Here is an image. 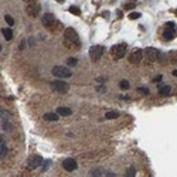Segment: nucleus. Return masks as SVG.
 <instances>
[{
  "label": "nucleus",
  "instance_id": "obj_24",
  "mask_svg": "<svg viewBox=\"0 0 177 177\" xmlns=\"http://www.w3.org/2000/svg\"><path fill=\"white\" fill-rule=\"evenodd\" d=\"M4 20H6V23H7L9 26H13V24H14L13 17H11V16H9V14H7V16H4Z\"/></svg>",
  "mask_w": 177,
  "mask_h": 177
},
{
  "label": "nucleus",
  "instance_id": "obj_16",
  "mask_svg": "<svg viewBox=\"0 0 177 177\" xmlns=\"http://www.w3.org/2000/svg\"><path fill=\"white\" fill-rule=\"evenodd\" d=\"M1 34H3V37L9 41V40H11V38H13V30H11L10 27H6V29H3V30H1Z\"/></svg>",
  "mask_w": 177,
  "mask_h": 177
},
{
  "label": "nucleus",
  "instance_id": "obj_21",
  "mask_svg": "<svg viewBox=\"0 0 177 177\" xmlns=\"http://www.w3.org/2000/svg\"><path fill=\"white\" fill-rule=\"evenodd\" d=\"M68 10H70V13H72L74 16H79V14H81V10H79V7H77V6H71Z\"/></svg>",
  "mask_w": 177,
  "mask_h": 177
},
{
  "label": "nucleus",
  "instance_id": "obj_28",
  "mask_svg": "<svg viewBox=\"0 0 177 177\" xmlns=\"http://www.w3.org/2000/svg\"><path fill=\"white\" fill-rule=\"evenodd\" d=\"M50 166H51V162H50V160H45V162L43 163V172H45Z\"/></svg>",
  "mask_w": 177,
  "mask_h": 177
},
{
  "label": "nucleus",
  "instance_id": "obj_14",
  "mask_svg": "<svg viewBox=\"0 0 177 177\" xmlns=\"http://www.w3.org/2000/svg\"><path fill=\"white\" fill-rule=\"evenodd\" d=\"M57 113L60 116H70L71 113H72V110H71L70 108H67V106H58L57 108Z\"/></svg>",
  "mask_w": 177,
  "mask_h": 177
},
{
  "label": "nucleus",
  "instance_id": "obj_25",
  "mask_svg": "<svg viewBox=\"0 0 177 177\" xmlns=\"http://www.w3.org/2000/svg\"><path fill=\"white\" fill-rule=\"evenodd\" d=\"M140 16H142L140 13H136V11H132V13L129 14V19H130V20H136V19H139Z\"/></svg>",
  "mask_w": 177,
  "mask_h": 177
},
{
  "label": "nucleus",
  "instance_id": "obj_11",
  "mask_svg": "<svg viewBox=\"0 0 177 177\" xmlns=\"http://www.w3.org/2000/svg\"><path fill=\"white\" fill-rule=\"evenodd\" d=\"M43 163H44V160H43L40 156H33V157L29 160V169L34 170V169H37V167H40Z\"/></svg>",
  "mask_w": 177,
  "mask_h": 177
},
{
  "label": "nucleus",
  "instance_id": "obj_18",
  "mask_svg": "<svg viewBox=\"0 0 177 177\" xmlns=\"http://www.w3.org/2000/svg\"><path fill=\"white\" fill-rule=\"evenodd\" d=\"M135 7H136V0H128V1L125 3V6H123L125 10H132V9H135Z\"/></svg>",
  "mask_w": 177,
  "mask_h": 177
},
{
  "label": "nucleus",
  "instance_id": "obj_12",
  "mask_svg": "<svg viewBox=\"0 0 177 177\" xmlns=\"http://www.w3.org/2000/svg\"><path fill=\"white\" fill-rule=\"evenodd\" d=\"M77 162L74 160V159H65L64 162H63V167L67 170V172H74V170H77Z\"/></svg>",
  "mask_w": 177,
  "mask_h": 177
},
{
  "label": "nucleus",
  "instance_id": "obj_4",
  "mask_svg": "<svg viewBox=\"0 0 177 177\" xmlns=\"http://www.w3.org/2000/svg\"><path fill=\"white\" fill-rule=\"evenodd\" d=\"M53 75L54 77H57V78H70L71 75H72V72H71L70 68H67V67H64V65H55L53 70Z\"/></svg>",
  "mask_w": 177,
  "mask_h": 177
},
{
  "label": "nucleus",
  "instance_id": "obj_26",
  "mask_svg": "<svg viewBox=\"0 0 177 177\" xmlns=\"http://www.w3.org/2000/svg\"><path fill=\"white\" fill-rule=\"evenodd\" d=\"M136 174V170L133 169V167H129L128 170H126V176H129V177H133Z\"/></svg>",
  "mask_w": 177,
  "mask_h": 177
},
{
  "label": "nucleus",
  "instance_id": "obj_19",
  "mask_svg": "<svg viewBox=\"0 0 177 177\" xmlns=\"http://www.w3.org/2000/svg\"><path fill=\"white\" fill-rule=\"evenodd\" d=\"M118 116H119V112H116V110H110V112L105 113V119H116Z\"/></svg>",
  "mask_w": 177,
  "mask_h": 177
},
{
  "label": "nucleus",
  "instance_id": "obj_1",
  "mask_svg": "<svg viewBox=\"0 0 177 177\" xmlns=\"http://www.w3.org/2000/svg\"><path fill=\"white\" fill-rule=\"evenodd\" d=\"M64 44L68 47V48H75V50H78L79 48V45H81V43H79V37L77 34V31L72 29V27H68V29H65V31H64Z\"/></svg>",
  "mask_w": 177,
  "mask_h": 177
},
{
  "label": "nucleus",
  "instance_id": "obj_3",
  "mask_svg": "<svg viewBox=\"0 0 177 177\" xmlns=\"http://www.w3.org/2000/svg\"><path fill=\"white\" fill-rule=\"evenodd\" d=\"M126 50H128V47H126V44H123V43L113 45L112 50H110L112 58H113V60H120V58H123L125 54H126Z\"/></svg>",
  "mask_w": 177,
  "mask_h": 177
},
{
  "label": "nucleus",
  "instance_id": "obj_20",
  "mask_svg": "<svg viewBox=\"0 0 177 177\" xmlns=\"http://www.w3.org/2000/svg\"><path fill=\"white\" fill-rule=\"evenodd\" d=\"M6 153H7V146H6L4 140L1 139V142H0V156L3 157V156H6Z\"/></svg>",
  "mask_w": 177,
  "mask_h": 177
},
{
  "label": "nucleus",
  "instance_id": "obj_30",
  "mask_svg": "<svg viewBox=\"0 0 177 177\" xmlns=\"http://www.w3.org/2000/svg\"><path fill=\"white\" fill-rule=\"evenodd\" d=\"M154 82H159V81H162V75H159V77H156L154 79H153Z\"/></svg>",
  "mask_w": 177,
  "mask_h": 177
},
{
  "label": "nucleus",
  "instance_id": "obj_5",
  "mask_svg": "<svg viewBox=\"0 0 177 177\" xmlns=\"http://www.w3.org/2000/svg\"><path fill=\"white\" fill-rule=\"evenodd\" d=\"M176 33H177V30H176L174 23H172V21L166 23V27H164V30H163V37H164V40H167V41H169V40H173Z\"/></svg>",
  "mask_w": 177,
  "mask_h": 177
},
{
  "label": "nucleus",
  "instance_id": "obj_6",
  "mask_svg": "<svg viewBox=\"0 0 177 177\" xmlns=\"http://www.w3.org/2000/svg\"><path fill=\"white\" fill-rule=\"evenodd\" d=\"M41 21H43V24H44L47 29H53L54 26H60V23L55 20L54 14H51V13L44 14V16H43V19H41Z\"/></svg>",
  "mask_w": 177,
  "mask_h": 177
},
{
  "label": "nucleus",
  "instance_id": "obj_13",
  "mask_svg": "<svg viewBox=\"0 0 177 177\" xmlns=\"http://www.w3.org/2000/svg\"><path fill=\"white\" fill-rule=\"evenodd\" d=\"M9 122H10V113L7 110H1V129L9 130Z\"/></svg>",
  "mask_w": 177,
  "mask_h": 177
},
{
  "label": "nucleus",
  "instance_id": "obj_9",
  "mask_svg": "<svg viewBox=\"0 0 177 177\" xmlns=\"http://www.w3.org/2000/svg\"><path fill=\"white\" fill-rule=\"evenodd\" d=\"M144 55H146V58H147L149 61L154 63V61H157V60L160 58V51L156 50V48H153V47H149V48L144 50Z\"/></svg>",
  "mask_w": 177,
  "mask_h": 177
},
{
  "label": "nucleus",
  "instance_id": "obj_29",
  "mask_svg": "<svg viewBox=\"0 0 177 177\" xmlns=\"http://www.w3.org/2000/svg\"><path fill=\"white\" fill-rule=\"evenodd\" d=\"M138 91L142 92V94H144V95H147V94H149V89H147V88H138Z\"/></svg>",
  "mask_w": 177,
  "mask_h": 177
},
{
  "label": "nucleus",
  "instance_id": "obj_32",
  "mask_svg": "<svg viewBox=\"0 0 177 177\" xmlns=\"http://www.w3.org/2000/svg\"><path fill=\"white\" fill-rule=\"evenodd\" d=\"M26 3H33V1H37V0H24Z\"/></svg>",
  "mask_w": 177,
  "mask_h": 177
},
{
  "label": "nucleus",
  "instance_id": "obj_33",
  "mask_svg": "<svg viewBox=\"0 0 177 177\" xmlns=\"http://www.w3.org/2000/svg\"><path fill=\"white\" fill-rule=\"evenodd\" d=\"M173 75H174V77H177V70L173 71Z\"/></svg>",
  "mask_w": 177,
  "mask_h": 177
},
{
  "label": "nucleus",
  "instance_id": "obj_15",
  "mask_svg": "<svg viewBox=\"0 0 177 177\" xmlns=\"http://www.w3.org/2000/svg\"><path fill=\"white\" fill-rule=\"evenodd\" d=\"M170 91H172V88H170L169 85H162V84H159V94H160V95L167 96V95H170Z\"/></svg>",
  "mask_w": 177,
  "mask_h": 177
},
{
  "label": "nucleus",
  "instance_id": "obj_2",
  "mask_svg": "<svg viewBox=\"0 0 177 177\" xmlns=\"http://www.w3.org/2000/svg\"><path fill=\"white\" fill-rule=\"evenodd\" d=\"M51 88H53L55 92H58V94H67V92L70 91V85H68L65 81H63L61 78L53 81V82H51Z\"/></svg>",
  "mask_w": 177,
  "mask_h": 177
},
{
  "label": "nucleus",
  "instance_id": "obj_31",
  "mask_svg": "<svg viewBox=\"0 0 177 177\" xmlns=\"http://www.w3.org/2000/svg\"><path fill=\"white\" fill-rule=\"evenodd\" d=\"M102 16H104L105 19H108V17H109V13H108V11H105V13H102Z\"/></svg>",
  "mask_w": 177,
  "mask_h": 177
},
{
  "label": "nucleus",
  "instance_id": "obj_7",
  "mask_svg": "<svg viewBox=\"0 0 177 177\" xmlns=\"http://www.w3.org/2000/svg\"><path fill=\"white\" fill-rule=\"evenodd\" d=\"M104 54V47L102 45H92L89 48V57L92 61H98Z\"/></svg>",
  "mask_w": 177,
  "mask_h": 177
},
{
  "label": "nucleus",
  "instance_id": "obj_34",
  "mask_svg": "<svg viewBox=\"0 0 177 177\" xmlns=\"http://www.w3.org/2000/svg\"><path fill=\"white\" fill-rule=\"evenodd\" d=\"M57 1H64V0H57Z\"/></svg>",
  "mask_w": 177,
  "mask_h": 177
},
{
  "label": "nucleus",
  "instance_id": "obj_35",
  "mask_svg": "<svg viewBox=\"0 0 177 177\" xmlns=\"http://www.w3.org/2000/svg\"><path fill=\"white\" fill-rule=\"evenodd\" d=\"M176 13H177V10H176Z\"/></svg>",
  "mask_w": 177,
  "mask_h": 177
},
{
  "label": "nucleus",
  "instance_id": "obj_8",
  "mask_svg": "<svg viewBox=\"0 0 177 177\" xmlns=\"http://www.w3.org/2000/svg\"><path fill=\"white\" fill-rule=\"evenodd\" d=\"M41 11V6L37 3V1H33V3H29L27 7H26V13L30 16V17H37Z\"/></svg>",
  "mask_w": 177,
  "mask_h": 177
},
{
  "label": "nucleus",
  "instance_id": "obj_27",
  "mask_svg": "<svg viewBox=\"0 0 177 177\" xmlns=\"http://www.w3.org/2000/svg\"><path fill=\"white\" fill-rule=\"evenodd\" d=\"M101 173H102V170H96V169H95V170H91V173H89V174H91V176L98 177V176H102Z\"/></svg>",
  "mask_w": 177,
  "mask_h": 177
},
{
  "label": "nucleus",
  "instance_id": "obj_10",
  "mask_svg": "<svg viewBox=\"0 0 177 177\" xmlns=\"http://www.w3.org/2000/svg\"><path fill=\"white\" fill-rule=\"evenodd\" d=\"M143 51H142L140 48H135L132 53H130V55H129V61L132 63V64H138L139 61H142V57H143Z\"/></svg>",
  "mask_w": 177,
  "mask_h": 177
},
{
  "label": "nucleus",
  "instance_id": "obj_22",
  "mask_svg": "<svg viewBox=\"0 0 177 177\" xmlns=\"http://www.w3.org/2000/svg\"><path fill=\"white\" fill-rule=\"evenodd\" d=\"M119 87H120V89H123V91H125V89H129V87H130V85H129V82H128L126 79H122V81L119 82Z\"/></svg>",
  "mask_w": 177,
  "mask_h": 177
},
{
  "label": "nucleus",
  "instance_id": "obj_17",
  "mask_svg": "<svg viewBox=\"0 0 177 177\" xmlns=\"http://www.w3.org/2000/svg\"><path fill=\"white\" fill-rule=\"evenodd\" d=\"M58 113H53V112H48V113H45L44 115V119L45 120H57L58 119Z\"/></svg>",
  "mask_w": 177,
  "mask_h": 177
},
{
  "label": "nucleus",
  "instance_id": "obj_23",
  "mask_svg": "<svg viewBox=\"0 0 177 177\" xmlns=\"http://www.w3.org/2000/svg\"><path fill=\"white\" fill-rule=\"evenodd\" d=\"M77 63H78V60H77V58H74V57H70V58L67 60V65H70V67H75V65H77Z\"/></svg>",
  "mask_w": 177,
  "mask_h": 177
}]
</instances>
